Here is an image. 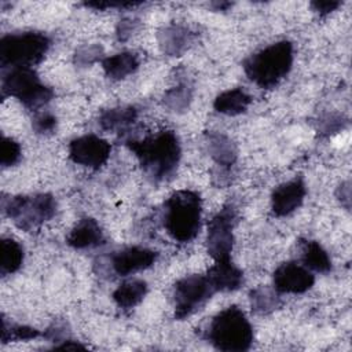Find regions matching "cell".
<instances>
[{"mask_svg":"<svg viewBox=\"0 0 352 352\" xmlns=\"http://www.w3.org/2000/svg\"><path fill=\"white\" fill-rule=\"evenodd\" d=\"M125 144L153 182H164L175 175L182 148L173 131H161L143 139H128Z\"/></svg>","mask_w":352,"mask_h":352,"instance_id":"6da1fadb","label":"cell"},{"mask_svg":"<svg viewBox=\"0 0 352 352\" xmlns=\"http://www.w3.org/2000/svg\"><path fill=\"white\" fill-rule=\"evenodd\" d=\"M202 202L197 191H175L162 209V224L168 235L177 242L192 241L201 228Z\"/></svg>","mask_w":352,"mask_h":352,"instance_id":"7a4b0ae2","label":"cell"},{"mask_svg":"<svg viewBox=\"0 0 352 352\" xmlns=\"http://www.w3.org/2000/svg\"><path fill=\"white\" fill-rule=\"evenodd\" d=\"M293 65V44L280 40L243 60L245 74L257 87L271 89L290 72Z\"/></svg>","mask_w":352,"mask_h":352,"instance_id":"3957f363","label":"cell"},{"mask_svg":"<svg viewBox=\"0 0 352 352\" xmlns=\"http://www.w3.org/2000/svg\"><path fill=\"white\" fill-rule=\"evenodd\" d=\"M205 338L219 351L243 352L252 346L253 327L243 311L231 305L212 318Z\"/></svg>","mask_w":352,"mask_h":352,"instance_id":"277c9868","label":"cell"},{"mask_svg":"<svg viewBox=\"0 0 352 352\" xmlns=\"http://www.w3.org/2000/svg\"><path fill=\"white\" fill-rule=\"evenodd\" d=\"M50 38L41 32L6 34L0 40V65L6 67H30L43 60Z\"/></svg>","mask_w":352,"mask_h":352,"instance_id":"5b68a950","label":"cell"},{"mask_svg":"<svg viewBox=\"0 0 352 352\" xmlns=\"http://www.w3.org/2000/svg\"><path fill=\"white\" fill-rule=\"evenodd\" d=\"M3 210L22 231L32 232L54 217L56 202L51 194L15 195L3 199Z\"/></svg>","mask_w":352,"mask_h":352,"instance_id":"8992f818","label":"cell"},{"mask_svg":"<svg viewBox=\"0 0 352 352\" xmlns=\"http://www.w3.org/2000/svg\"><path fill=\"white\" fill-rule=\"evenodd\" d=\"M1 96L16 98L25 107L37 110L54 98V91L41 82L32 67H11L3 76Z\"/></svg>","mask_w":352,"mask_h":352,"instance_id":"52a82bcc","label":"cell"},{"mask_svg":"<svg viewBox=\"0 0 352 352\" xmlns=\"http://www.w3.org/2000/svg\"><path fill=\"white\" fill-rule=\"evenodd\" d=\"M212 287L206 274L187 275L179 279L173 289V302H175V319L183 320L198 311L213 294Z\"/></svg>","mask_w":352,"mask_h":352,"instance_id":"ba28073f","label":"cell"},{"mask_svg":"<svg viewBox=\"0 0 352 352\" xmlns=\"http://www.w3.org/2000/svg\"><path fill=\"white\" fill-rule=\"evenodd\" d=\"M235 220L236 212L231 204L224 205L210 219L206 234V250L214 261L231 258Z\"/></svg>","mask_w":352,"mask_h":352,"instance_id":"9c48e42d","label":"cell"},{"mask_svg":"<svg viewBox=\"0 0 352 352\" xmlns=\"http://www.w3.org/2000/svg\"><path fill=\"white\" fill-rule=\"evenodd\" d=\"M111 146L96 135H84L69 143V157L74 164L99 169L110 157Z\"/></svg>","mask_w":352,"mask_h":352,"instance_id":"30bf717a","label":"cell"},{"mask_svg":"<svg viewBox=\"0 0 352 352\" xmlns=\"http://www.w3.org/2000/svg\"><path fill=\"white\" fill-rule=\"evenodd\" d=\"M315 283L312 272L301 264L287 261L274 271V289L278 293L301 294L309 290Z\"/></svg>","mask_w":352,"mask_h":352,"instance_id":"8fae6325","label":"cell"},{"mask_svg":"<svg viewBox=\"0 0 352 352\" xmlns=\"http://www.w3.org/2000/svg\"><path fill=\"white\" fill-rule=\"evenodd\" d=\"M157 257L158 253L155 250L142 246H129L116 252L110 258V264L117 275L126 276L151 267Z\"/></svg>","mask_w":352,"mask_h":352,"instance_id":"7c38bea8","label":"cell"},{"mask_svg":"<svg viewBox=\"0 0 352 352\" xmlns=\"http://www.w3.org/2000/svg\"><path fill=\"white\" fill-rule=\"evenodd\" d=\"M307 194L302 177H296L290 182L279 184L271 195V209L275 216H287L298 209Z\"/></svg>","mask_w":352,"mask_h":352,"instance_id":"4fadbf2b","label":"cell"},{"mask_svg":"<svg viewBox=\"0 0 352 352\" xmlns=\"http://www.w3.org/2000/svg\"><path fill=\"white\" fill-rule=\"evenodd\" d=\"M206 276L214 292H234L243 283V272L230 260L214 261Z\"/></svg>","mask_w":352,"mask_h":352,"instance_id":"5bb4252c","label":"cell"},{"mask_svg":"<svg viewBox=\"0 0 352 352\" xmlns=\"http://www.w3.org/2000/svg\"><path fill=\"white\" fill-rule=\"evenodd\" d=\"M195 33L182 25H169L158 32V44L164 54L180 56L192 44Z\"/></svg>","mask_w":352,"mask_h":352,"instance_id":"9a60e30c","label":"cell"},{"mask_svg":"<svg viewBox=\"0 0 352 352\" xmlns=\"http://www.w3.org/2000/svg\"><path fill=\"white\" fill-rule=\"evenodd\" d=\"M66 242L74 249H89L104 243V235L95 219L84 217L72 228Z\"/></svg>","mask_w":352,"mask_h":352,"instance_id":"2e32d148","label":"cell"},{"mask_svg":"<svg viewBox=\"0 0 352 352\" xmlns=\"http://www.w3.org/2000/svg\"><path fill=\"white\" fill-rule=\"evenodd\" d=\"M205 142L209 155L217 165L230 168L235 164L238 158V150L235 143L228 136L219 132H206Z\"/></svg>","mask_w":352,"mask_h":352,"instance_id":"e0dca14e","label":"cell"},{"mask_svg":"<svg viewBox=\"0 0 352 352\" xmlns=\"http://www.w3.org/2000/svg\"><path fill=\"white\" fill-rule=\"evenodd\" d=\"M138 118L135 106H118L104 110L99 117V125L107 132H124Z\"/></svg>","mask_w":352,"mask_h":352,"instance_id":"ac0fdd59","label":"cell"},{"mask_svg":"<svg viewBox=\"0 0 352 352\" xmlns=\"http://www.w3.org/2000/svg\"><path fill=\"white\" fill-rule=\"evenodd\" d=\"M104 74L111 80H121L139 67V58L135 52L122 51L102 60Z\"/></svg>","mask_w":352,"mask_h":352,"instance_id":"d6986e66","label":"cell"},{"mask_svg":"<svg viewBox=\"0 0 352 352\" xmlns=\"http://www.w3.org/2000/svg\"><path fill=\"white\" fill-rule=\"evenodd\" d=\"M252 98L242 88H232L216 96L213 107L216 111L226 116H238L248 110Z\"/></svg>","mask_w":352,"mask_h":352,"instance_id":"ffe728a7","label":"cell"},{"mask_svg":"<svg viewBox=\"0 0 352 352\" xmlns=\"http://www.w3.org/2000/svg\"><path fill=\"white\" fill-rule=\"evenodd\" d=\"M147 294V283L142 279H129L113 292V300L121 308H133Z\"/></svg>","mask_w":352,"mask_h":352,"instance_id":"44dd1931","label":"cell"},{"mask_svg":"<svg viewBox=\"0 0 352 352\" xmlns=\"http://www.w3.org/2000/svg\"><path fill=\"white\" fill-rule=\"evenodd\" d=\"M301 257L304 265L312 271L326 274L331 270V260L318 241L301 242Z\"/></svg>","mask_w":352,"mask_h":352,"instance_id":"7402d4cb","label":"cell"},{"mask_svg":"<svg viewBox=\"0 0 352 352\" xmlns=\"http://www.w3.org/2000/svg\"><path fill=\"white\" fill-rule=\"evenodd\" d=\"M23 263V248L12 238H3L0 243V274L16 272Z\"/></svg>","mask_w":352,"mask_h":352,"instance_id":"603a6c76","label":"cell"},{"mask_svg":"<svg viewBox=\"0 0 352 352\" xmlns=\"http://www.w3.org/2000/svg\"><path fill=\"white\" fill-rule=\"evenodd\" d=\"M250 307L256 314H270L275 311L279 304V296L275 289L268 286H258L249 293Z\"/></svg>","mask_w":352,"mask_h":352,"instance_id":"cb8c5ba5","label":"cell"},{"mask_svg":"<svg viewBox=\"0 0 352 352\" xmlns=\"http://www.w3.org/2000/svg\"><path fill=\"white\" fill-rule=\"evenodd\" d=\"M192 99V85L190 81H180L176 87L168 89L164 95V103L176 113L186 111Z\"/></svg>","mask_w":352,"mask_h":352,"instance_id":"d4e9b609","label":"cell"},{"mask_svg":"<svg viewBox=\"0 0 352 352\" xmlns=\"http://www.w3.org/2000/svg\"><path fill=\"white\" fill-rule=\"evenodd\" d=\"M40 336H41V333L34 327L25 326V324L8 323L6 319H3V334H1L3 344L10 342V341L33 340V338H37Z\"/></svg>","mask_w":352,"mask_h":352,"instance_id":"484cf974","label":"cell"},{"mask_svg":"<svg viewBox=\"0 0 352 352\" xmlns=\"http://www.w3.org/2000/svg\"><path fill=\"white\" fill-rule=\"evenodd\" d=\"M1 158L0 164L1 166H12L21 160V146L18 142H15L11 138H7L3 135L1 138V147H0Z\"/></svg>","mask_w":352,"mask_h":352,"instance_id":"4316f807","label":"cell"},{"mask_svg":"<svg viewBox=\"0 0 352 352\" xmlns=\"http://www.w3.org/2000/svg\"><path fill=\"white\" fill-rule=\"evenodd\" d=\"M102 54H103V48L99 44H91V45L80 47L74 52V63L77 66H81V67L89 66L94 62H96L98 59H100Z\"/></svg>","mask_w":352,"mask_h":352,"instance_id":"83f0119b","label":"cell"},{"mask_svg":"<svg viewBox=\"0 0 352 352\" xmlns=\"http://www.w3.org/2000/svg\"><path fill=\"white\" fill-rule=\"evenodd\" d=\"M56 117L48 111L40 113L33 118L32 126L37 133L45 135V133H52L56 128Z\"/></svg>","mask_w":352,"mask_h":352,"instance_id":"f1b7e54d","label":"cell"},{"mask_svg":"<svg viewBox=\"0 0 352 352\" xmlns=\"http://www.w3.org/2000/svg\"><path fill=\"white\" fill-rule=\"evenodd\" d=\"M344 122L342 118L340 116H334V114H330V116H326L322 121H320V125H319V129L322 133H330V132H336L338 131L340 128L344 126Z\"/></svg>","mask_w":352,"mask_h":352,"instance_id":"f546056e","label":"cell"},{"mask_svg":"<svg viewBox=\"0 0 352 352\" xmlns=\"http://www.w3.org/2000/svg\"><path fill=\"white\" fill-rule=\"evenodd\" d=\"M341 6V1H334V0H316L311 3V7L314 8V11H316L319 15H327L331 11H334L336 8H338Z\"/></svg>","mask_w":352,"mask_h":352,"instance_id":"4dcf8cb0","label":"cell"},{"mask_svg":"<svg viewBox=\"0 0 352 352\" xmlns=\"http://www.w3.org/2000/svg\"><path fill=\"white\" fill-rule=\"evenodd\" d=\"M140 3H132V1H118V3H113V1H89L85 3L87 7L95 8V10H106V8H124V7H133V6H139Z\"/></svg>","mask_w":352,"mask_h":352,"instance_id":"1f68e13d","label":"cell"},{"mask_svg":"<svg viewBox=\"0 0 352 352\" xmlns=\"http://www.w3.org/2000/svg\"><path fill=\"white\" fill-rule=\"evenodd\" d=\"M135 26H136V22H133L132 19H122L120 21L118 26H117V37L120 41H124L126 40L132 32L135 30Z\"/></svg>","mask_w":352,"mask_h":352,"instance_id":"d6a6232c","label":"cell"},{"mask_svg":"<svg viewBox=\"0 0 352 352\" xmlns=\"http://www.w3.org/2000/svg\"><path fill=\"white\" fill-rule=\"evenodd\" d=\"M337 198L340 199L341 205L345 206L346 210H349V202H351V187H349V182H344L338 186L337 188Z\"/></svg>","mask_w":352,"mask_h":352,"instance_id":"836d02e7","label":"cell"},{"mask_svg":"<svg viewBox=\"0 0 352 352\" xmlns=\"http://www.w3.org/2000/svg\"><path fill=\"white\" fill-rule=\"evenodd\" d=\"M54 348H56V349H85V346L82 344H80L77 341H73V340H69V338L63 340L62 344L55 345Z\"/></svg>","mask_w":352,"mask_h":352,"instance_id":"e575fe53","label":"cell"},{"mask_svg":"<svg viewBox=\"0 0 352 352\" xmlns=\"http://www.w3.org/2000/svg\"><path fill=\"white\" fill-rule=\"evenodd\" d=\"M214 7H216V10L219 11H226L228 7H231V3H216L214 4Z\"/></svg>","mask_w":352,"mask_h":352,"instance_id":"d590c367","label":"cell"}]
</instances>
